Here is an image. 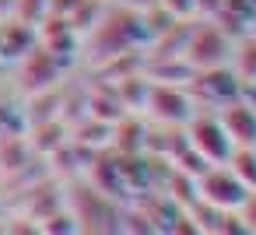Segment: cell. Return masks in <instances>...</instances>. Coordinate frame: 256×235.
<instances>
[{"label": "cell", "mask_w": 256, "mask_h": 235, "mask_svg": "<svg viewBox=\"0 0 256 235\" xmlns=\"http://www.w3.org/2000/svg\"><path fill=\"white\" fill-rule=\"evenodd\" d=\"M46 11H50V0H14L11 18L28 22V25H39V22L46 18Z\"/></svg>", "instance_id": "3"}, {"label": "cell", "mask_w": 256, "mask_h": 235, "mask_svg": "<svg viewBox=\"0 0 256 235\" xmlns=\"http://www.w3.org/2000/svg\"><path fill=\"white\" fill-rule=\"evenodd\" d=\"M36 46H39V25L4 18V25H0V64H18Z\"/></svg>", "instance_id": "2"}, {"label": "cell", "mask_w": 256, "mask_h": 235, "mask_svg": "<svg viewBox=\"0 0 256 235\" xmlns=\"http://www.w3.org/2000/svg\"><path fill=\"white\" fill-rule=\"evenodd\" d=\"M14 74H18L22 92L42 95V92H50V88L56 84V78H60V56H53L46 46H36L25 60L14 64Z\"/></svg>", "instance_id": "1"}, {"label": "cell", "mask_w": 256, "mask_h": 235, "mask_svg": "<svg viewBox=\"0 0 256 235\" xmlns=\"http://www.w3.org/2000/svg\"><path fill=\"white\" fill-rule=\"evenodd\" d=\"M0 25H4V22H0Z\"/></svg>", "instance_id": "4"}]
</instances>
